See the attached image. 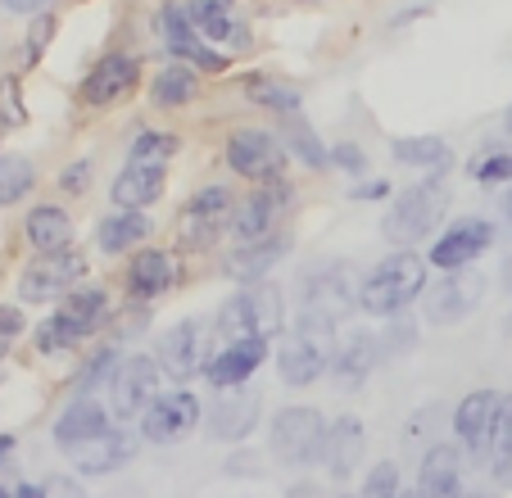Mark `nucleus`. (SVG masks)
Wrapping results in <instances>:
<instances>
[{
    "label": "nucleus",
    "mask_w": 512,
    "mask_h": 498,
    "mask_svg": "<svg viewBox=\"0 0 512 498\" xmlns=\"http://www.w3.org/2000/svg\"><path fill=\"white\" fill-rule=\"evenodd\" d=\"M336 345H340V322L318 317V313H300L295 326L286 331V340L272 349V363H277L281 385H290V390L318 385L322 376L331 372Z\"/></svg>",
    "instance_id": "f257e3e1"
},
{
    "label": "nucleus",
    "mask_w": 512,
    "mask_h": 498,
    "mask_svg": "<svg viewBox=\"0 0 512 498\" xmlns=\"http://www.w3.org/2000/svg\"><path fill=\"white\" fill-rule=\"evenodd\" d=\"M426 268L431 263L417 254V249H390L386 259H377L363 272V286H358V313L368 317H399L408 313V304L426 295Z\"/></svg>",
    "instance_id": "f03ea898"
},
{
    "label": "nucleus",
    "mask_w": 512,
    "mask_h": 498,
    "mask_svg": "<svg viewBox=\"0 0 512 498\" xmlns=\"http://www.w3.org/2000/svg\"><path fill=\"white\" fill-rule=\"evenodd\" d=\"M449 204H454V191L445 177H417L399 195H390V209L381 213V240L390 249H413L417 240L435 236Z\"/></svg>",
    "instance_id": "7ed1b4c3"
},
{
    "label": "nucleus",
    "mask_w": 512,
    "mask_h": 498,
    "mask_svg": "<svg viewBox=\"0 0 512 498\" xmlns=\"http://www.w3.org/2000/svg\"><path fill=\"white\" fill-rule=\"evenodd\" d=\"M281 326H286V299H281V290L272 281L241 286L213 313L218 345H232V340H272V336H281Z\"/></svg>",
    "instance_id": "20e7f679"
},
{
    "label": "nucleus",
    "mask_w": 512,
    "mask_h": 498,
    "mask_svg": "<svg viewBox=\"0 0 512 498\" xmlns=\"http://www.w3.org/2000/svg\"><path fill=\"white\" fill-rule=\"evenodd\" d=\"M327 417L313 403H286V408L272 412L268 422V449L281 467L304 471L322 462V444H327Z\"/></svg>",
    "instance_id": "39448f33"
},
{
    "label": "nucleus",
    "mask_w": 512,
    "mask_h": 498,
    "mask_svg": "<svg viewBox=\"0 0 512 498\" xmlns=\"http://www.w3.org/2000/svg\"><path fill=\"white\" fill-rule=\"evenodd\" d=\"M218 354V331H213V317H182L159 336L155 345V363L168 381L186 385L195 376H204L209 358Z\"/></svg>",
    "instance_id": "423d86ee"
},
{
    "label": "nucleus",
    "mask_w": 512,
    "mask_h": 498,
    "mask_svg": "<svg viewBox=\"0 0 512 498\" xmlns=\"http://www.w3.org/2000/svg\"><path fill=\"white\" fill-rule=\"evenodd\" d=\"M223 163L236 177H245L250 186H263V182H281V177H286L290 154H286V141H281L272 127L245 123V127H232V132H227Z\"/></svg>",
    "instance_id": "0eeeda50"
},
{
    "label": "nucleus",
    "mask_w": 512,
    "mask_h": 498,
    "mask_svg": "<svg viewBox=\"0 0 512 498\" xmlns=\"http://www.w3.org/2000/svg\"><path fill=\"white\" fill-rule=\"evenodd\" d=\"M236 191L227 182H204L200 191H191V200L182 204L177 218V236L186 249H218V240L232 236L236 222Z\"/></svg>",
    "instance_id": "6e6552de"
},
{
    "label": "nucleus",
    "mask_w": 512,
    "mask_h": 498,
    "mask_svg": "<svg viewBox=\"0 0 512 498\" xmlns=\"http://www.w3.org/2000/svg\"><path fill=\"white\" fill-rule=\"evenodd\" d=\"M295 213V182H263L250 186L241 204H236V222H232V245H259V240L286 236V218Z\"/></svg>",
    "instance_id": "1a4fd4ad"
},
{
    "label": "nucleus",
    "mask_w": 512,
    "mask_h": 498,
    "mask_svg": "<svg viewBox=\"0 0 512 498\" xmlns=\"http://www.w3.org/2000/svg\"><path fill=\"white\" fill-rule=\"evenodd\" d=\"M358 268L349 259H327V263H313L309 272L300 277V313H318L331 317V322H345V317L358 313Z\"/></svg>",
    "instance_id": "9d476101"
},
{
    "label": "nucleus",
    "mask_w": 512,
    "mask_h": 498,
    "mask_svg": "<svg viewBox=\"0 0 512 498\" xmlns=\"http://www.w3.org/2000/svg\"><path fill=\"white\" fill-rule=\"evenodd\" d=\"M78 286H87V254H32V263L19 272V299L23 304H64Z\"/></svg>",
    "instance_id": "9b49d317"
},
{
    "label": "nucleus",
    "mask_w": 512,
    "mask_h": 498,
    "mask_svg": "<svg viewBox=\"0 0 512 498\" xmlns=\"http://www.w3.org/2000/svg\"><path fill=\"white\" fill-rule=\"evenodd\" d=\"M494 236H499V227H494L490 218H458L449 222L440 236H435V245L426 249V263H431L435 272H463V268H476V263L485 259L494 249Z\"/></svg>",
    "instance_id": "f8f14e48"
},
{
    "label": "nucleus",
    "mask_w": 512,
    "mask_h": 498,
    "mask_svg": "<svg viewBox=\"0 0 512 498\" xmlns=\"http://www.w3.org/2000/svg\"><path fill=\"white\" fill-rule=\"evenodd\" d=\"M503 412V390H472L458 399L454 408V444L463 449V458L472 467L490 462V444H494V426Z\"/></svg>",
    "instance_id": "ddd939ff"
},
{
    "label": "nucleus",
    "mask_w": 512,
    "mask_h": 498,
    "mask_svg": "<svg viewBox=\"0 0 512 498\" xmlns=\"http://www.w3.org/2000/svg\"><path fill=\"white\" fill-rule=\"evenodd\" d=\"M159 37H164L168 55L200 68V73H227V68H232L227 50L209 46V41L200 37V28H195V19H191V5H182V0H168L164 10H159Z\"/></svg>",
    "instance_id": "4468645a"
},
{
    "label": "nucleus",
    "mask_w": 512,
    "mask_h": 498,
    "mask_svg": "<svg viewBox=\"0 0 512 498\" xmlns=\"http://www.w3.org/2000/svg\"><path fill=\"white\" fill-rule=\"evenodd\" d=\"M159 363L150 354H123L114 381H109V412L114 422H141L145 408L159 399Z\"/></svg>",
    "instance_id": "2eb2a0df"
},
{
    "label": "nucleus",
    "mask_w": 512,
    "mask_h": 498,
    "mask_svg": "<svg viewBox=\"0 0 512 498\" xmlns=\"http://www.w3.org/2000/svg\"><path fill=\"white\" fill-rule=\"evenodd\" d=\"M481 299H485V277L476 268L440 272L435 286H426V295H422V317H426V326H458L476 313Z\"/></svg>",
    "instance_id": "dca6fc26"
},
{
    "label": "nucleus",
    "mask_w": 512,
    "mask_h": 498,
    "mask_svg": "<svg viewBox=\"0 0 512 498\" xmlns=\"http://www.w3.org/2000/svg\"><path fill=\"white\" fill-rule=\"evenodd\" d=\"M136 426L145 444H182L195 431H204V403L191 390H164Z\"/></svg>",
    "instance_id": "f3484780"
},
{
    "label": "nucleus",
    "mask_w": 512,
    "mask_h": 498,
    "mask_svg": "<svg viewBox=\"0 0 512 498\" xmlns=\"http://www.w3.org/2000/svg\"><path fill=\"white\" fill-rule=\"evenodd\" d=\"M177 281H182V263H177L173 249L145 245V249H136L123 268V295L132 299L136 308H150L155 299L173 295Z\"/></svg>",
    "instance_id": "a211bd4d"
},
{
    "label": "nucleus",
    "mask_w": 512,
    "mask_h": 498,
    "mask_svg": "<svg viewBox=\"0 0 512 498\" xmlns=\"http://www.w3.org/2000/svg\"><path fill=\"white\" fill-rule=\"evenodd\" d=\"M136 87H141V59H136L132 50H109V55H100L96 64H91V73L82 77L78 100L87 109H114V105H123L127 96H136Z\"/></svg>",
    "instance_id": "6ab92c4d"
},
{
    "label": "nucleus",
    "mask_w": 512,
    "mask_h": 498,
    "mask_svg": "<svg viewBox=\"0 0 512 498\" xmlns=\"http://www.w3.org/2000/svg\"><path fill=\"white\" fill-rule=\"evenodd\" d=\"M263 394L259 385H236V390H218L213 403L204 408V435L218 444H241L245 435L259 426Z\"/></svg>",
    "instance_id": "aec40b11"
},
{
    "label": "nucleus",
    "mask_w": 512,
    "mask_h": 498,
    "mask_svg": "<svg viewBox=\"0 0 512 498\" xmlns=\"http://www.w3.org/2000/svg\"><path fill=\"white\" fill-rule=\"evenodd\" d=\"M109 426H114V412H109L96 394H73V399L64 403V412L55 417V426H50V440H55L59 453H73V449H82V444H91L96 435H105Z\"/></svg>",
    "instance_id": "412c9836"
},
{
    "label": "nucleus",
    "mask_w": 512,
    "mask_h": 498,
    "mask_svg": "<svg viewBox=\"0 0 512 498\" xmlns=\"http://www.w3.org/2000/svg\"><path fill=\"white\" fill-rule=\"evenodd\" d=\"M381 336H372V331H363V326H349L345 336H340L336 345V358H331V381H336L340 394H354L363 390V381H368L372 372H377L381 363Z\"/></svg>",
    "instance_id": "4be33fe9"
},
{
    "label": "nucleus",
    "mask_w": 512,
    "mask_h": 498,
    "mask_svg": "<svg viewBox=\"0 0 512 498\" xmlns=\"http://www.w3.org/2000/svg\"><path fill=\"white\" fill-rule=\"evenodd\" d=\"M168 191V163H141L127 159L109 182V200L114 209H132V213H150Z\"/></svg>",
    "instance_id": "5701e85b"
},
{
    "label": "nucleus",
    "mask_w": 512,
    "mask_h": 498,
    "mask_svg": "<svg viewBox=\"0 0 512 498\" xmlns=\"http://www.w3.org/2000/svg\"><path fill=\"white\" fill-rule=\"evenodd\" d=\"M272 358V340H232V345H218V354L204 367V381L218 390H236V385H250L254 372Z\"/></svg>",
    "instance_id": "b1692460"
},
{
    "label": "nucleus",
    "mask_w": 512,
    "mask_h": 498,
    "mask_svg": "<svg viewBox=\"0 0 512 498\" xmlns=\"http://www.w3.org/2000/svg\"><path fill=\"white\" fill-rule=\"evenodd\" d=\"M55 317L82 340V345H87V340L105 336L109 326L118 322V308H114V299H109L105 286H78L64 304L55 308Z\"/></svg>",
    "instance_id": "393cba45"
},
{
    "label": "nucleus",
    "mask_w": 512,
    "mask_h": 498,
    "mask_svg": "<svg viewBox=\"0 0 512 498\" xmlns=\"http://www.w3.org/2000/svg\"><path fill=\"white\" fill-rule=\"evenodd\" d=\"M363 458H368V426H363V417L345 412V417H336V422L327 426V444H322L318 467L327 471L331 480H349L363 467Z\"/></svg>",
    "instance_id": "a878e982"
},
{
    "label": "nucleus",
    "mask_w": 512,
    "mask_h": 498,
    "mask_svg": "<svg viewBox=\"0 0 512 498\" xmlns=\"http://www.w3.org/2000/svg\"><path fill=\"white\" fill-rule=\"evenodd\" d=\"M463 471H467V458L458 444H431V449L422 453L413 494L417 498H467Z\"/></svg>",
    "instance_id": "bb28decb"
},
{
    "label": "nucleus",
    "mask_w": 512,
    "mask_h": 498,
    "mask_svg": "<svg viewBox=\"0 0 512 498\" xmlns=\"http://www.w3.org/2000/svg\"><path fill=\"white\" fill-rule=\"evenodd\" d=\"M23 240L32 254H68L78 249V222L64 204H32L23 213Z\"/></svg>",
    "instance_id": "cd10ccee"
},
{
    "label": "nucleus",
    "mask_w": 512,
    "mask_h": 498,
    "mask_svg": "<svg viewBox=\"0 0 512 498\" xmlns=\"http://www.w3.org/2000/svg\"><path fill=\"white\" fill-rule=\"evenodd\" d=\"M155 236V218L132 209H109L96 222V249L105 259H132L136 249H145V240Z\"/></svg>",
    "instance_id": "c85d7f7f"
},
{
    "label": "nucleus",
    "mask_w": 512,
    "mask_h": 498,
    "mask_svg": "<svg viewBox=\"0 0 512 498\" xmlns=\"http://www.w3.org/2000/svg\"><path fill=\"white\" fill-rule=\"evenodd\" d=\"M200 37L218 50H245L250 46V28L236 14V0H186Z\"/></svg>",
    "instance_id": "c756f323"
},
{
    "label": "nucleus",
    "mask_w": 512,
    "mask_h": 498,
    "mask_svg": "<svg viewBox=\"0 0 512 498\" xmlns=\"http://www.w3.org/2000/svg\"><path fill=\"white\" fill-rule=\"evenodd\" d=\"M286 254H290V236H272V240H259V245H232L223 254V272L236 286H259V281L272 277V268Z\"/></svg>",
    "instance_id": "7c9ffc66"
},
{
    "label": "nucleus",
    "mask_w": 512,
    "mask_h": 498,
    "mask_svg": "<svg viewBox=\"0 0 512 498\" xmlns=\"http://www.w3.org/2000/svg\"><path fill=\"white\" fill-rule=\"evenodd\" d=\"M200 96H204V73L200 68H191V64H182V59L164 64L155 77H150V105H155L159 114L191 109Z\"/></svg>",
    "instance_id": "2f4dec72"
},
{
    "label": "nucleus",
    "mask_w": 512,
    "mask_h": 498,
    "mask_svg": "<svg viewBox=\"0 0 512 498\" xmlns=\"http://www.w3.org/2000/svg\"><path fill=\"white\" fill-rule=\"evenodd\" d=\"M68 458H73V467H78L82 476H114V471H123L127 462L136 458V440L123 426H109L105 435H96V440L82 444V449H73Z\"/></svg>",
    "instance_id": "473e14b6"
},
{
    "label": "nucleus",
    "mask_w": 512,
    "mask_h": 498,
    "mask_svg": "<svg viewBox=\"0 0 512 498\" xmlns=\"http://www.w3.org/2000/svg\"><path fill=\"white\" fill-rule=\"evenodd\" d=\"M390 159L413 168V173H422V177H445L449 168H454V145L435 132H417V136L390 141Z\"/></svg>",
    "instance_id": "72a5a7b5"
},
{
    "label": "nucleus",
    "mask_w": 512,
    "mask_h": 498,
    "mask_svg": "<svg viewBox=\"0 0 512 498\" xmlns=\"http://www.w3.org/2000/svg\"><path fill=\"white\" fill-rule=\"evenodd\" d=\"M281 141H286L290 163H300V168H309V173H322V168H331V145L322 141L318 132H313V123L304 114L281 118Z\"/></svg>",
    "instance_id": "f704fd0d"
},
{
    "label": "nucleus",
    "mask_w": 512,
    "mask_h": 498,
    "mask_svg": "<svg viewBox=\"0 0 512 498\" xmlns=\"http://www.w3.org/2000/svg\"><path fill=\"white\" fill-rule=\"evenodd\" d=\"M241 91H245V100H250V105L272 109L277 118H290V114H300V109H304L300 91L290 87V82H281V77H268V73H250L241 82Z\"/></svg>",
    "instance_id": "c9c22d12"
},
{
    "label": "nucleus",
    "mask_w": 512,
    "mask_h": 498,
    "mask_svg": "<svg viewBox=\"0 0 512 498\" xmlns=\"http://www.w3.org/2000/svg\"><path fill=\"white\" fill-rule=\"evenodd\" d=\"M490 480L512 494V394H503V412H499V426H494V444H490V462H485Z\"/></svg>",
    "instance_id": "e433bc0d"
},
{
    "label": "nucleus",
    "mask_w": 512,
    "mask_h": 498,
    "mask_svg": "<svg viewBox=\"0 0 512 498\" xmlns=\"http://www.w3.org/2000/svg\"><path fill=\"white\" fill-rule=\"evenodd\" d=\"M37 191V168L23 154H0V209H14Z\"/></svg>",
    "instance_id": "4c0bfd02"
},
{
    "label": "nucleus",
    "mask_w": 512,
    "mask_h": 498,
    "mask_svg": "<svg viewBox=\"0 0 512 498\" xmlns=\"http://www.w3.org/2000/svg\"><path fill=\"white\" fill-rule=\"evenodd\" d=\"M118 363H123V349L109 340V345H100L96 354L87 358V363L78 367V376H73V394H96V390H109V381H114Z\"/></svg>",
    "instance_id": "58836bf2"
},
{
    "label": "nucleus",
    "mask_w": 512,
    "mask_h": 498,
    "mask_svg": "<svg viewBox=\"0 0 512 498\" xmlns=\"http://www.w3.org/2000/svg\"><path fill=\"white\" fill-rule=\"evenodd\" d=\"M177 150H182V136L164 132V127H136L132 141H127V159L141 163H168Z\"/></svg>",
    "instance_id": "ea45409f"
},
{
    "label": "nucleus",
    "mask_w": 512,
    "mask_h": 498,
    "mask_svg": "<svg viewBox=\"0 0 512 498\" xmlns=\"http://www.w3.org/2000/svg\"><path fill=\"white\" fill-rule=\"evenodd\" d=\"M32 345H37V354L46 358H59V354H73V349H82V340L68 331L64 322H59L55 313L46 317V322H37V331H32Z\"/></svg>",
    "instance_id": "a19ab883"
},
{
    "label": "nucleus",
    "mask_w": 512,
    "mask_h": 498,
    "mask_svg": "<svg viewBox=\"0 0 512 498\" xmlns=\"http://www.w3.org/2000/svg\"><path fill=\"white\" fill-rule=\"evenodd\" d=\"M467 173H472L476 186H490V191H494V186H503V191H508V186H512V150H508V145H503V150H490L481 163H472Z\"/></svg>",
    "instance_id": "79ce46f5"
},
{
    "label": "nucleus",
    "mask_w": 512,
    "mask_h": 498,
    "mask_svg": "<svg viewBox=\"0 0 512 498\" xmlns=\"http://www.w3.org/2000/svg\"><path fill=\"white\" fill-rule=\"evenodd\" d=\"M417 349V322L408 313L386 317V331H381V354L395 358V354H413Z\"/></svg>",
    "instance_id": "37998d69"
},
{
    "label": "nucleus",
    "mask_w": 512,
    "mask_h": 498,
    "mask_svg": "<svg viewBox=\"0 0 512 498\" xmlns=\"http://www.w3.org/2000/svg\"><path fill=\"white\" fill-rule=\"evenodd\" d=\"M358 498H399V467L395 462H377V467L368 471V480H363V489H358Z\"/></svg>",
    "instance_id": "c03bdc74"
},
{
    "label": "nucleus",
    "mask_w": 512,
    "mask_h": 498,
    "mask_svg": "<svg viewBox=\"0 0 512 498\" xmlns=\"http://www.w3.org/2000/svg\"><path fill=\"white\" fill-rule=\"evenodd\" d=\"M331 168L345 177H368L372 163H368V150H363V145L340 141V145H331Z\"/></svg>",
    "instance_id": "a18cd8bd"
},
{
    "label": "nucleus",
    "mask_w": 512,
    "mask_h": 498,
    "mask_svg": "<svg viewBox=\"0 0 512 498\" xmlns=\"http://www.w3.org/2000/svg\"><path fill=\"white\" fill-rule=\"evenodd\" d=\"M23 331H28V317H23L19 304H0V363L10 358V349L23 340Z\"/></svg>",
    "instance_id": "49530a36"
},
{
    "label": "nucleus",
    "mask_w": 512,
    "mask_h": 498,
    "mask_svg": "<svg viewBox=\"0 0 512 498\" xmlns=\"http://www.w3.org/2000/svg\"><path fill=\"white\" fill-rule=\"evenodd\" d=\"M28 109L19 100V77H0V127H23Z\"/></svg>",
    "instance_id": "de8ad7c7"
},
{
    "label": "nucleus",
    "mask_w": 512,
    "mask_h": 498,
    "mask_svg": "<svg viewBox=\"0 0 512 498\" xmlns=\"http://www.w3.org/2000/svg\"><path fill=\"white\" fill-rule=\"evenodd\" d=\"M59 191L64 195H87L91 191V159L64 163V173H59Z\"/></svg>",
    "instance_id": "09e8293b"
},
{
    "label": "nucleus",
    "mask_w": 512,
    "mask_h": 498,
    "mask_svg": "<svg viewBox=\"0 0 512 498\" xmlns=\"http://www.w3.org/2000/svg\"><path fill=\"white\" fill-rule=\"evenodd\" d=\"M50 32H55V19H50V14H41V19L32 23V32H28V50H23V64H37L41 50H46V41H50Z\"/></svg>",
    "instance_id": "8fccbe9b"
},
{
    "label": "nucleus",
    "mask_w": 512,
    "mask_h": 498,
    "mask_svg": "<svg viewBox=\"0 0 512 498\" xmlns=\"http://www.w3.org/2000/svg\"><path fill=\"white\" fill-rule=\"evenodd\" d=\"M349 200H358V204L363 200H390V182H381V177L377 182H358L354 191H349Z\"/></svg>",
    "instance_id": "3c124183"
},
{
    "label": "nucleus",
    "mask_w": 512,
    "mask_h": 498,
    "mask_svg": "<svg viewBox=\"0 0 512 498\" xmlns=\"http://www.w3.org/2000/svg\"><path fill=\"white\" fill-rule=\"evenodd\" d=\"M46 494H50V498H87V489H82L78 480L55 476V480H46Z\"/></svg>",
    "instance_id": "603ef678"
},
{
    "label": "nucleus",
    "mask_w": 512,
    "mask_h": 498,
    "mask_svg": "<svg viewBox=\"0 0 512 498\" xmlns=\"http://www.w3.org/2000/svg\"><path fill=\"white\" fill-rule=\"evenodd\" d=\"M5 10H14V14H46L55 0H0Z\"/></svg>",
    "instance_id": "864d4df0"
},
{
    "label": "nucleus",
    "mask_w": 512,
    "mask_h": 498,
    "mask_svg": "<svg viewBox=\"0 0 512 498\" xmlns=\"http://www.w3.org/2000/svg\"><path fill=\"white\" fill-rule=\"evenodd\" d=\"M14 449H19V440H14V435L5 431V435H0V467L10 462V453H14Z\"/></svg>",
    "instance_id": "5fc2aeb1"
},
{
    "label": "nucleus",
    "mask_w": 512,
    "mask_h": 498,
    "mask_svg": "<svg viewBox=\"0 0 512 498\" xmlns=\"http://www.w3.org/2000/svg\"><path fill=\"white\" fill-rule=\"evenodd\" d=\"M14 498H50V494H46V485H32V480H28V485L14 489Z\"/></svg>",
    "instance_id": "6e6d98bb"
},
{
    "label": "nucleus",
    "mask_w": 512,
    "mask_h": 498,
    "mask_svg": "<svg viewBox=\"0 0 512 498\" xmlns=\"http://www.w3.org/2000/svg\"><path fill=\"white\" fill-rule=\"evenodd\" d=\"M499 277H503V295H512V254L503 259V272H499Z\"/></svg>",
    "instance_id": "4d7b16f0"
},
{
    "label": "nucleus",
    "mask_w": 512,
    "mask_h": 498,
    "mask_svg": "<svg viewBox=\"0 0 512 498\" xmlns=\"http://www.w3.org/2000/svg\"><path fill=\"white\" fill-rule=\"evenodd\" d=\"M503 145H508V150H512V105L503 109Z\"/></svg>",
    "instance_id": "13d9d810"
},
{
    "label": "nucleus",
    "mask_w": 512,
    "mask_h": 498,
    "mask_svg": "<svg viewBox=\"0 0 512 498\" xmlns=\"http://www.w3.org/2000/svg\"><path fill=\"white\" fill-rule=\"evenodd\" d=\"M499 213H503V218L512 222V186H508V191H503V200H499Z\"/></svg>",
    "instance_id": "bf43d9fd"
},
{
    "label": "nucleus",
    "mask_w": 512,
    "mask_h": 498,
    "mask_svg": "<svg viewBox=\"0 0 512 498\" xmlns=\"http://www.w3.org/2000/svg\"><path fill=\"white\" fill-rule=\"evenodd\" d=\"M0 498H14V489H5V485H0Z\"/></svg>",
    "instance_id": "052dcab7"
},
{
    "label": "nucleus",
    "mask_w": 512,
    "mask_h": 498,
    "mask_svg": "<svg viewBox=\"0 0 512 498\" xmlns=\"http://www.w3.org/2000/svg\"><path fill=\"white\" fill-rule=\"evenodd\" d=\"M399 498H417V494H413V489H399Z\"/></svg>",
    "instance_id": "680f3d73"
},
{
    "label": "nucleus",
    "mask_w": 512,
    "mask_h": 498,
    "mask_svg": "<svg viewBox=\"0 0 512 498\" xmlns=\"http://www.w3.org/2000/svg\"><path fill=\"white\" fill-rule=\"evenodd\" d=\"M340 498H358V494H340Z\"/></svg>",
    "instance_id": "e2e57ef3"
}]
</instances>
